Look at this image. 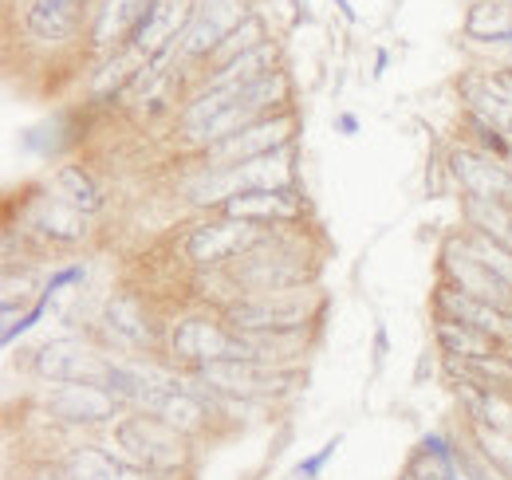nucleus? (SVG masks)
I'll return each mask as SVG.
<instances>
[{"label":"nucleus","instance_id":"1","mask_svg":"<svg viewBox=\"0 0 512 480\" xmlns=\"http://www.w3.org/2000/svg\"><path fill=\"white\" fill-rule=\"evenodd\" d=\"M103 445L138 469L162 473V477H197V441H190L186 433H178L174 425H166L154 414L142 410H127L119 421H111L103 429Z\"/></svg>","mask_w":512,"mask_h":480},{"label":"nucleus","instance_id":"2","mask_svg":"<svg viewBox=\"0 0 512 480\" xmlns=\"http://www.w3.org/2000/svg\"><path fill=\"white\" fill-rule=\"evenodd\" d=\"M316 256L308 252L304 233L296 225L272 229L268 237L256 244L249 256L225 268L233 280L237 296H264V292H292V288H316Z\"/></svg>","mask_w":512,"mask_h":480},{"label":"nucleus","instance_id":"3","mask_svg":"<svg viewBox=\"0 0 512 480\" xmlns=\"http://www.w3.org/2000/svg\"><path fill=\"white\" fill-rule=\"evenodd\" d=\"M323 311L316 288L292 292H264V296H237L221 307L225 323L237 335H308Z\"/></svg>","mask_w":512,"mask_h":480},{"label":"nucleus","instance_id":"4","mask_svg":"<svg viewBox=\"0 0 512 480\" xmlns=\"http://www.w3.org/2000/svg\"><path fill=\"white\" fill-rule=\"evenodd\" d=\"M166 351H170V366H178L186 374L209 366V362H225V359L249 362L245 335H237L225 323V315H182L178 323L166 327Z\"/></svg>","mask_w":512,"mask_h":480},{"label":"nucleus","instance_id":"5","mask_svg":"<svg viewBox=\"0 0 512 480\" xmlns=\"http://www.w3.org/2000/svg\"><path fill=\"white\" fill-rule=\"evenodd\" d=\"M268 233L272 229H264V225L217 213L209 221H197L190 233L182 237V256L190 260L193 268H201V272H225L229 264L249 256Z\"/></svg>","mask_w":512,"mask_h":480},{"label":"nucleus","instance_id":"6","mask_svg":"<svg viewBox=\"0 0 512 480\" xmlns=\"http://www.w3.org/2000/svg\"><path fill=\"white\" fill-rule=\"evenodd\" d=\"M40 406L64 429H99V433L127 414V406L107 386H91V382H56L48 386Z\"/></svg>","mask_w":512,"mask_h":480},{"label":"nucleus","instance_id":"7","mask_svg":"<svg viewBox=\"0 0 512 480\" xmlns=\"http://www.w3.org/2000/svg\"><path fill=\"white\" fill-rule=\"evenodd\" d=\"M115 355H107L103 347H95L91 339H52L36 351L32 370L56 386V382H91V386H107Z\"/></svg>","mask_w":512,"mask_h":480},{"label":"nucleus","instance_id":"8","mask_svg":"<svg viewBox=\"0 0 512 480\" xmlns=\"http://www.w3.org/2000/svg\"><path fill=\"white\" fill-rule=\"evenodd\" d=\"M20 229H24V237L44 240L52 248H79L91 237V217L79 213L75 205H67L56 189H44L32 201H24Z\"/></svg>","mask_w":512,"mask_h":480},{"label":"nucleus","instance_id":"9","mask_svg":"<svg viewBox=\"0 0 512 480\" xmlns=\"http://www.w3.org/2000/svg\"><path fill=\"white\" fill-rule=\"evenodd\" d=\"M292 142H296V111H280V115H268V119L229 134L225 142L201 150V158H205V166H241V162H253L264 154H276Z\"/></svg>","mask_w":512,"mask_h":480},{"label":"nucleus","instance_id":"10","mask_svg":"<svg viewBox=\"0 0 512 480\" xmlns=\"http://www.w3.org/2000/svg\"><path fill=\"white\" fill-rule=\"evenodd\" d=\"M193 0H154L150 12L142 16L138 32L130 36V48L154 67H166V63L178 56V40L186 36V28L193 24Z\"/></svg>","mask_w":512,"mask_h":480},{"label":"nucleus","instance_id":"11","mask_svg":"<svg viewBox=\"0 0 512 480\" xmlns=\"http://www.w3.org/2000/svg\"><path fill=\"white\" fill-rule=\"evenodd\" d=\"M449 178L461 185L465 197L512 205V166L505 158H493L477 146H457L449 150Z\"/></svg>","mask_w":512,"mask_h":480},{"label":"nucleus","instance_id":"12","mask_svg":"<svg viewBox=\"0 0 512 480\" xmlns=\"http://www.w3.org/2000/svg\"><path fill=\"white\" fill-rule=\"evenodd\" d=\"M249 4L245 0H205V8H197L193 24L186 36L178 40V56L182 60H213V52L249 20Z\"/></svg>","mask_w":512,"mask_h":480},{"label":"nucleus","instance_id":"13","mask_svg":"<svg viewBox=\"0 0 512 480\" xmlns=\"http://www.w3.org/2000/svg\"><path fill=\"white\" fill-rule=\"evenodd\" d=\"M221 213L237 217V221L264 225V229H284V225H300L304 221L308 201H304V193L296 185L292 189H245L233 201H225Z\"/></svg>","mask_w":512,"mask_h":480},{"label":"nucleus","instance_id":"14","mask_svg":"<svg viewBox=\"0 0 512 480\" xmlns=\"http://www.w3.org/2000/svg\"><path fill=\"white\" fill-rule=\"evenodd\" d=\"M438 264H442V280H446V284L461 288V292H469V296H477V300L497 303V307H509L512 311V292L489 272V268H485V264H481V260H473V256L461 248V240L457 237H446Z\"/></svg>","mask_w":512,"mask_h":480},{"label":"nucleus","instance_id":"15","mask_svg":"<svg viewBox=\"0 0 512 480\" xmlns=\"http://www.w3.org/2000/svg\"><path fill=\"white\" fill-rule=\"evenodd\" d=\"M434 315H449V319H457V323H469V327L493 335L497 343H512V311L509 307L477 300V296H469V292H461V288L446 284V280H442L438 292H434Z\"/></svg>","mask_w":512,"mask_h":480},{"label":"nucleus","instance_id":"16","mask_svg":"<svg viewBox=\"0 0 512 480\" xmlns=\"http://www.w3.org/2000/svg\"><path fill=\"white\" fill-rule=\"evenodd\" d=\"M103 327H107V339L130 355V351H146L158 343V327L150 323L146 307L138 296H111L103 307Z\"/></svg>","mask_w":512,"mask_h":480},{"label":"nucleus","instance_id":"17","mask_svg":"<svg viewBox=\"0 0 512 480\" xmlns=\"http://www.w3.org/2000/svg\"><path fill=\"white\" fill-rule=\"evenodd\" d=\"M150 4L154 0H103V8L95 12V24H91V48L115 52L119 44H130V36L138 32Z\"/></svg>","mask_w":512,"mask_h":480},{"label":"nucleus","instance_id":"18","mask_svg":"<svg viewBox=\"0 0 512 480\" xmlns=\"http://www.w3.org/2000/svg\"><path fill=\"white\" fill-rule=\"evenodd\" d=\"M434 339H438V351L446 359H461V362H477V359H493L501 355L505 343H497L493 335L469 327V323H457L449 315H434Z\"/></svg>","mask_w":512,"mask_h":480},{"label":"nucleus","instance_id":"19","mask_svg":"<svg viewBox=\"0 0 512 480\" xmlns=\"http://www.w3.org/2000/svg\"><path fill=\"white\" fill-rule=\"evenodd\" d=\"M79 12H83V0H28L24 24L36 40L64 44L79 32Z\"/></svg>","mask_w":512,"mask_h":480},{"label":"nucleus","instance_id":"20","mask_svg":"<svg viewBox=\"0 0 512 480\" xmlns=\"http://www.w3.org/2000/svg\"><path fill=\"white\" fill-rule=\"evenodd\" d=\"M245 189H292L296 185V146H284L276 154H264L253 162H241Z\"/></svg>","mask_w":512,"mask_h":480},{"label":"nucleus","instance_id":"21","mask_svg":"<svg viewBox=\"0 0 512 480\" xmlns=\"http://www.w3.org/2000/svg\"><path fill=\"white\" fill-rule=\"evenodd\" d=\"M461 221H465V229H477V233L493 237L497 244H505L512 252V205H505V201H477V197H465V201H461Z\"/></svg>","mask_w":512,"mask_h":480},{"label":"nucleus","instance_id":"22","mask_svg":"<svg viewBox=\"0 0 512 480\" xmlns=\"http://www.w3.org/2000/svg\"><path fill=\"white\" fill-rule=\"evenodd\" d=\"M52 189L64 197L67 205H75V209L87 213V217H99V213H103V189H99V181L91 178V170H83V166H75V162L56 170Z\"/></svg>","mask_w":512,"mask_h":480},{"label":"nucleus","instance_id":"23","mask_svg":"<svg viewBox=\"0 0 512 480\" xmlns=\"http://www.w3.org/2000/svg\"><path fill=\"white\" fill-rule=\"evenodd\" d=\"M453 237L461 240V248H465L473 260H481V264L512 292V252L505 244H497V240L477 233V229H461V233H453Z\"/></svg>","mask_w":512,"mask_h":480},{"label":"nucleus","instance_id":"24","mask_svg":"<svg viewBox=\"0 0 512 480\" xmlns=\"http://www.w3.org/2000/svg\"><path fill=\"white\" fill-rule=\"evenodd\" d=\"M260 44H268V36H264V20L260 16H249L217 52H213V60H209V71L213 67H221V63L237 60V56H245V52H253V48H260Z\"/></svg>","mask_w":512,"mask_h":480},{"label":"nucleus","instance_id":"25","mask_svg":"<svg viewBox=\"0 0 512 480\" xmlns=\"http://www.w3.org/2000/svg\"><path fill=\"white\" fill-rule=\"evenodd\" d=\"M505 445H509V453H512V425H509V433H505Z\"/></svg>","mask_w":512,"mask_h":480}]
</instances>
